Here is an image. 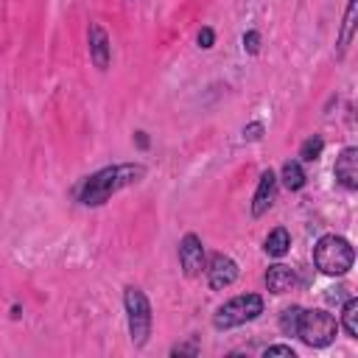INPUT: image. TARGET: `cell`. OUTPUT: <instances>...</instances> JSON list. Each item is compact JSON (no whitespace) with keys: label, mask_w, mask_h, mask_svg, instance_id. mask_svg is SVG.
<instances>
[{"label":"cell","mask_w":358,"mask_h":358,"mask_svg":"<svg viewBox=\"0 0 358 358\" xmlns=\"http://www.w3.org/2000/svg\"><path fill=\"white\" fill-rule=\"evenodd\" d=\"M143 176H145V165H140V162H123V165L101 168L90 179H84V185L78 190V201L87 204V207H98L109 196H115L117 190L140 182Z\"/></svg>","instance_id":"1"},{"label":"cell","mask_w":358,"mask_h":358,"mask_svg":"<svg viewBox=\"0 0 358 358\" xmlns=\"http://www.w3.org/2000/svg\"><path fill=\"white\" fill-rule=\"evenodd\" d=\"M313 263L322 274H330V277H341L352 268L355 263V252L350 246L347 238L341 235H322L313 246Z\"/></svg>","instance_id":"2"},{"label":"cell","mask_w":358,"mask_h":358,"mask_svg":"<svg viewBox=\"0 0 358 358\" xmlns=\"http://www.w3.org/2000/svg\"><path fill=\"white\" fill-rule=\"evenodd\" d=\"M260 313H263V296L260 294H241V296H232L229 302H224L213 313V327L229 330V327H238V324L257 319Z\"/></svg>","instance_id":"3"},{"label":"cell","mask_w":358,"mask_h":358,"mask_svg":"<svg viewBox=\"0 0 358 358\" xmlns=\"http://www.w3.org/2000/svg\"><path fill=\"white\" fill-rule=\"evenodd\" d=\"M123 305H126V319H129V336L134 347H143L151 336V305L145 294L134 285L123 291Z\"/></svg>","instance_id":"4"},{"label":"cell","mask_w":358,"mask_h":358,"mask_svg":"<svg viewBox=\"0 0 358 358\" xmlns=\"http://www.w3.org/2000/svg\"><path fill=\"white\" fill-rule=\"evenodd\" d=\"M336 330H338V324L327 310H302L296 336L308 347H327L336 338Z\"/></svg>","instance_id":"5"},{"label":"cell","mask_w":358,"mask_h":358,"mask_svg":"<svg viewBox=\"0 0 358 358\" xmlns=\"http://www.w3.org/2000/svg\"><path fill=\"white\" fill-rule=\"evenodd\" d=\"M204 271H207L210 288H215V291H224L238 280V263L229 255H221V252H215L210 257V263H204Z\"/></svg>","instance_id":"6"},{"label":"cell","mask_w":358,"mask_h":358,"mask_svg":"<svg viewBox=\"0 0 358 358\" xmlns=\"http://www.w3.org/2000/svg\"><path fill=\"white\" fill-rule=\"evenodd\" d=\"M179 266L185 271V277H199L201 268H204V246H201V238L187 232L182 241H179Z\"/></svg>","instance_id":"7"},{"label":"cell","mask_w":358,"mask_h":358,"mask_svg":"<svg viewBox=\"0 0 358 358\" xmlns=\"http://www.w3.org/2000/svg\"><path fill=\"white\" fill-rule=\"evenodd\" d=\"M274 199H277V173L268 168V171L260 173L257 190H255V196H252V215L260 218V215L274 204Z\"/></svg>","instance_id":"8"},{"label":"cell","mask_w":358,"mask_h":358,"mask_svg":"<svg viewBox=\"0 0 358 358\" xmlns=\"http://www.w3.org/2000/svg\"><path fill=\"white\" fill-rule=\"evenodd\" d=\"M338 185H344L347 190H355L358 187V148H344L336 159V168H333Z\"/></svg>","instance_id":"9"},{"label":"cell","mask_w":358,"mask_h":358,"mask_svg":"<svg viewBox=\"0 0 358 358\" xmlns=\"http://www.w3.org/2000/svg\"><path fill=\"white\" fill-rule=\"evenodd\" d=\"M87 42H90V56L95 62L98 70H106L109 67V56H112V48H109V36L101 25H90V34H87Z\"/></svg>","instance_id":"10"},{"label":"cell","mask_w":358,"mask_h":358,"mask_svg":"<svg viewBox=\"0 0 358 358\" xmlns=\"http://www.w3.org/2000/svg\"><path fill=\"white\" fill-rule=\"evenodd\" d=\"M294 285H296V274H294L291 266H285V263L268 266V271H266V288L271 294H288V291H294Z\"/></svg>","instance_id":"11"},{"label":"cell","mask_w":358,"mask_h":358,"mask_svg":"<svg viewBox=\"0 0 358 358\" xmlns=\"http://www.w3.org/2000/svg\"><path fill=\"white\" fill-rule=\"evenodd\" d=\"M288 246H291V235H288V229H282V227H277V229H271L268 235H266V252L271 255V257H282L285 252H288Z\"/></svg>","instance_id":"12"},{"label":"cell","mask_w":358,"mask_h":358,"mask_svg":"<svg viewBox=\"0 0 358 358\" xmlns=\"http://www.w3.org/2000/svg\"><path fill=\"white\" fill-rule=\"evenodd\" d=\"M355 11H358V0H350V3H347V11H344L341 34H338V56H344L350 39H352V31H355Z\"/></svg>","instance_id":"13"},{"label":"cell","mask_w":358,"mask_h":358,"mask_svg":"<svg viewBox=\"0 0 358 358\" xmlns=\"http://www.w3.org/2000/svg\"><path fill=\"white\" fill-rule=\"evenodd\" d=\"M280 179H282V185H285L288 190H302V187H305V171H302V165H299L296 159H288V162L282 165Z\"/></svg>","instance_id":"14"},{"label":"cell","mask_w":358,"mask_h":358,"mask_svg":"<svg viewBox=\"0 0 358 358\" xmlns=\"http://www.w3.org/2000/svg\"><path fill=\"white\" fill-rule=\"evenodd\" d=\"M341 327L347 330L350 338H358V299L347 296L344 308H341Z\"/></svg>","instance_id":"15"},{"label":"cell","mask_w":358,"mask_h":358,"mask_svg":"<svg viewBox=\"0 0 358 358\" xmlns=\"http://www.w3.org/2000/svg\"><path fill=\"white\" fill-rule=\"evenodd\" d=\"M302 310H305V308L291 305V308H285V310L280 313V330H282L285 336H296V330H299V319H302Z\"/></svg>","instance_id":"16"},{"label":"cell","mask_w":358,"mask_h":358,"mask_svg":"<svg viewBox=\"0 0 358 358\" xmlns=\"http://www.w3.org/2000/svg\"><path fill=\"white\" fill-rule=\"evenodd\" d=\"M322 151H324V140H322L319 134L308 137V140L299 145V157H302L305 162H316V159L322 157Z\"/></svg>","instance_id":"17"},{"label":"cell","mask_w":358,"mask_h":358,"mask_svg":"<svg viewBox=\"0 0 358 358\" xmlns=\"http://www.w3.org/2000/svg\"><path fill=\"white\" fill-rule=\"evenodd\" d=\"M243 50L246 53H257L260 50V34L257 31H246L243 34Z\"/></svg>","instance_id":"18"},{"label":"cell","mask_w":358,"mask_h":358,"mask_svg":"<svg viewBox=\"0 0 358 358\" xmlns=\"http://www.w3.org/2000/svg\"><path fill=\"white\" fill-rule=\"evenodd\" d=\"M266 355H288V358H296L294 347H288V344H274V347H266Z\"/></svg>","instance_id":"19"},{"label":"cell","mask_w":358,"mask_h":358,"mask_svg":"<svg viewBox=\"0 0 358 358\" xmlns=\"http://www.w3.org/2000/svg\"><path fill=\"white\" fill-rule=\"evenodd\" d=\"M263 137V123H249L243 129V140H260Z\"/></svg>","instance_id":"20"},{"label":"cell","mask_w":358,"mask_h":358,"mask_svg":"<svg viewBox=\"0 0 358 358\" xmlns=\"http://www.w3.org/2000/svg\"><path fill=\"white\" fill-rule=\"evenodd\" d=\"M213 42H215L213 28H201V31H199V45H201V48H213Z\"/></svg>","instance_id":"21"},{"label":"cell","mask_w":358,"mask_h":358,"mask_svg":"<svg viewBox=\"0 0 358 358\" xmlns=\"http://www.w3.org/2000/svg\"><path fill=\"white\" fill-rule=\"evenodd\" d=\"M344 291H347L344 285H338V288H330L327 299H330V302H341V299H347V294H344Z\"/></svg>","instance_id":"22"},{"label":"cell","mask_w":358,"mask_h":358,"mask_svg":"<svg viewBox=\"0 0 358 358\" xmlns=\"http://www.w3.org/2000/svg\"><path fill=\"white\" fill-rule=\"evenodd\" d=\"M171 352H173V355H185V352H187V355H196L199 350H196V344H182V347H173Z\"/></svg>","instance_id":"23"},{"label":"cell","mask_w":358,"mask_h":358,"mask_svg":"<svg viewBox=\"0 0 358 358\" xmlns=\"http://www.w3.org/2000/svg\"><path fill=\"white\" fill-rule=\"evenodd\" d=\"M137 145H140V148H145V145H148V137H145V131H137Z\"/></svg>","instance_id":"24"}]
</instances>
